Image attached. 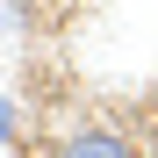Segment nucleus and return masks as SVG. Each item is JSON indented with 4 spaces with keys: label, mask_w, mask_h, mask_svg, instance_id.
<instances>
[{
    "label": "nucleus",
    "mask_w": 158,
    "mask_h": 158,
    "mask_svg": "<svg viewBox=\"0 0 158 158\" xmlns=\"http://www.w3.org/2000/svg\"><path fill=\"white\" fill-rule=\"evenodd\" d=\"M15 137H22V108H15V101H0V151H7Z\"/></svg>",
    "instance_id": "obj_2"
},
{
    "label": "nucleus",
    "mask_w": 158,
    "mask_h": 158,
    "mask_svg": "<svg viewBox=\"0 0 158 158\" xmlns=\"http://www.w3.org/2000/svg\"><path fill=\"white\" fill-rule=\"evenodd\" d=\"M65 158H137L122 137H108V129H86V137H72L65 144Z\"/></svg>",
    "instance_id": "obj_1"
}]
</instances>
